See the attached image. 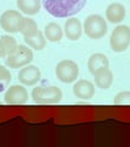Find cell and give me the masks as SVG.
Listing matches in <instances>:
<instances>
[{
  "mask_svg": "<svg viewBox=\"0 0 130 147\" xmlns=\"http://www.w3.org/2000/svg\"><path fill=\"white\" fill-rule=\"evenodd\" d=\"M55 75L59 81L64 84H71L79 76V66L72 60H62L55 67Z\"/></svg>",
  "mask_w": 130,
  "mask_h": 147,
  "instance_id": "8992f818",
  "label": "cell"
},
{
  "mask_svg": "<svg viewBox=\"0 0 130 147\" xmlns=\"http://www.w3.org/2000/svg\"><path fill=\"white\" fill-rule=\"evenodd\" d=\"M25 42L28 47H31L32 49H36V50H42L45 47V38H44L43 32H41V31H38L33 36L25 38Z\"/></svg>",
  "mask_w": 130,
  "mask_h": 147,
  "instance_id": "d6986e66",
  "label": "cell"
},
{
  "mask_svg": "<svg viewBox=\"0 0 130 147\" xmlns=\"http://www.w3.org/2000/svg\"><path fill=\"white\" fill-rule=\"evenodd\" d=\"M18 44L16 43V39L11 36H1L0 37V57L7 58L17 49Z\"/></svg>",
  "mask_w": 130,
  "mask_h": 147,
  "instance_id": "9a60e30c",
  "label": "cell"
},
{
  "mask_svg": "<svg viewBox=\"0 0 130 147\" xmlns=\"http://www.w3.org/2000/svg\"><path fill=\"white\" fill-rule=\"evenodd\" d=\"M44 9L54 17H68L77 13L87 0H42Z\"/></svg>",
  "mask_w": 130,
  "mask_h": 147,
  "instance_id": "6da1fadb",
  "label": "cell"
},
{
  "mask_svg": "<svg viewBox=\"0 0 130 147\" xmlns=\"http://www.w3.org/2000/svg\"><path fill=\"white\" fill-rule=\"evenodd\" d=\"M125 15H127L125 7L123 4H120V3L110 4L106 10V18L110 24H120V22L124 20Z\"/></svg>",
  "mask_w": 130,
  "mask_h": 147,
  "instance_id": "8fae6325",
  "label": "cell"
},
{
  "mask_svg": "<svg viewBox=\"0 0 130 147\" xmlns=\"http://www.w3.org/2000/svg\"><path fill=\"white\" fill-rule=\"evenodd\" d=\"M4 100L7 104H26L28 100V93L24 86L14 85L5 92Z\"/></svg>",
  "mask_w": 130,
  "mask_h": 147,
  "instance_id": "ba28073f",
  "label": "cell"
},
{
  "mask_svg": "<svg viewBox=\"0 0 130 147\" xmlns=\"http://www.w3.org/2000/svg\"><path fill=\"white\" fill-rule=\"evenodd\" d=\"M115 105H130V91H123L115 96L113 99Z\"/></svg>",
  "mask_w": 130,
  "mask_h": 147,
  "instance_id": "44dd1931",
  "label": "cell"
},
{
  "mask_svg": "<svg viewBox=\"0 0 130 147\" xmlns=\"http://www.w3.org/2000/svg\"><path fill=\"white\" fill-rule=\"evenodd\" d=\"M33 59V52L27 45H18L17 49L11 55L5 59L6 65L11 69H20L24 67L32 61Z\"/></svg>",
  "mask_w": 130,
  "mask_h": 147,
  "instance_id": "5b68a950",
  "label": "cell"
},
{
  "mask_svg": "<svg viewBox=\"0 0 130 147\" xmlns=\"http://www.w3.org/2000/svg\"><path fill=\"white\" fill-rule=\"evenodd\" d=\"M64 32H65V36L70 40L80 39V37L82 34V25L80 20L76 17H70L69 20H66L64 25Z\"/></svg>",
  "mask_w": 130,
  "mask_h": 147,
  "instance_id": "7c38bea8",
  "label": "cell"
},
{
  "mask_svg": "<svg viewBox=\"0 0 130 147\" xmlns=\"http://www.w3.org/2000/svg\"><path fill=\"white\" fill-rule=\"evenodd\" d=\"M43 34L45 36V38H47L48 40L55 43V42H59V40L63 38L64 32H63V30H62V27H60L58 24L50 22V24H48L47 26L44 27Z\"/></svg>",
  "mask_w": 130,
  "mask_h": 147,
  "instance_id": "e0dca14e",
  "label": "cell"
},
{
  "mask_svg": "<svg viewBox=\"0 0 130 147\" xmlns=\"http://www.w3.org/2000/svg\"><path fill=\"white\" fill-rule=\"evenodd\" d=\"M11 81V74L7 70L5 66L0 65V92H3L4 90L9 86Z\"/></svg>",
  "mask_w": 130,
  "mask_h": 147,
  "instance_id": "ffe728a7",
  "label": "cell"
},
{
  "mask_svg": "<svg viewBox=\"0 0 130 147\" xmlns=\"http://www.w3.org/2000/svg\"><path fill=\"white\" fill-rule=\"evenodd\" d=\"M108 66H109L108 58L102 53L92 54L89 59V63H87V67H89V70L92 75H93L96 71L101 70V69H104V67H108Z\"/></svg>",
  "mask_w": 130,
  "mask_h": 147,
  "instance_id": "5bb4252c",
  "label": "cell"
},
{
  "mask_svg": "<svg viewBox=\"0 0 130 147\" xmlns=\"http://www.w3.org/2000/svg\"><path fill=\"white\" fill-rule=\"evenodd\" d=\"M18 80L25 86H33L41 79V71L35 65H26L18 71Z\"/></svg>",
  "mask_w": 130,
  "mask_h": 147,
  "instance_id": "9c48e42d",
  "label": "cell"
},
{
  "mask_svg": "<svg viewBox=\"0 0 130 147\" xmlns=\"http://www.w3.org/2000/svg\"><path fill=\"white\" fill-rule=\"evenodd\" d=\"M72 92L80 99H90L95 96V85L89 80H79L74 85Z\"/></svg>",
  "mask_w": 130,
  "mask_h": 147,
  "instance_id": "30bf717a",
  "label": "cell"
},
{
  "mask_svg": "<svg viewBox=\"0 0 130 147\" xmlns=\"http://www.w3.org/2000/svg\"><path fill=\"white\" fill-rule=\"evenodd\" d=\"M110 48L115 53H123L130 44V27L127 25H119L110 34Z\"/></svg>",
  "mask_w": 130,
  "mask_h": 147,
  "instance_id": "277c9868",
  "label": "cell"
},
{
  "mask_svg": "<svg viewBox=\"0 0 130 147\" xmlns=\"http://www.w3.org/2000/svg\"><path fill=\"white\" fill-rule=\"evenodd\" d=\"M17 7L26 15H36L41 10V0H17Z\"/></svg>",
  "mask_w": 130,
  "mask_h": 147,
  "instance_id": "2e32d148",
  "label": "cell"
},
{
  "mask_svg": "<svg viewBox=\"0 0 130 147\" xmlns=\"http://www.w3.org/2000/svg\"><path fill=\"white\" fill-rule=\"evenodd\" d=\"M93 77H95L96 86L102 90L109 88L110 85L113 84V72L108 67H104V69H101V70L96 71L93 74Z\"/></svg>",
  "mask_w": 130,
  "mask_h": 147,
  "instance_id": "4fadbf2b",
  "label": "cell"
},
{
  "mask_svg": "<svg viewBox=\"0 0 130 147\" xmlns=\"http://www.w3.org/2000/svg\"><path fill=\"white\" fill-rule=\"evenodd\" d=\"M24 16L16 10H7L0 16V26L9 33H16L20 28V24Z\"/></svg>",
  "mask_w": 130,
  "mask_h": 147,
  "instance_id": "52a82bcc",
  "label": "cell"
},
{
  "mask_svg": "<svg viewBox=\"0 0 130 147\" xmlns=\"http://www.w3.org/2000/svg\"><path fill=\"white\" fill-rule=\"evenodd\" d=\"M107 22L101 15H90L85 20L83 31L91 39H100L107 33Z\"/></svg>",
  "mask_w": 130,
  "mask_h": 147,
  "instance_id": "3957f363",
  "label": "cell"
},
{
  "mask_svg": "<svg viewBox=\"0 0 130 147\" xmlns=\"http://www.w3.org/2000/svg\"><path fill=\"white\" fill-rule=\"evenodd\" d=\"M18 32L24 36V38H27V37H31L36 34L38 32V27H37V24L35 20L28 17H24L20 24V28H18Z\"/></svg>",
  "mask_w": 130,
  "mask_h": 147,
  "instance_id": "ac0fdd59",
  "label": "cell"
},
{
  "mask_svg": "<svg viewBox=\"0 0 130 147\" xmlns=\"http://www.w3.org/2000/svg\"><path fill=\"white\" fill-rule=\"evenodd\" d=\"M63 98V92L57 86H39L32 91V99L37 104H55Z\"/></svg>",
  "mask_w": 130,
  "mask_h": 147,
  "instance_id": "7a4b0ae2",
  "label": "cell"
}]
</instances>
